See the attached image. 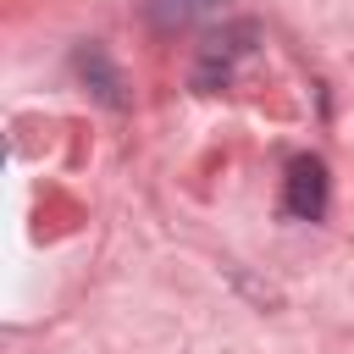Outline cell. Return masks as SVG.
<instances>
[{
    "instance_id": "obj_1",
    "label": "cell",
    "mask_w": 354,
    "mask_h": 354,
    "mask_svg": "<svg viewBox=\"0 0 354 354\" xmlns=\"http://www.w3.org/2000/svg\"><path fill=\"white\" fill-rule=\"evenodd\" d=\"M254 39H260L254 22H232V28H221L216 39H205L199 66H194V88H227V83L238 77V66L254 55Z\"/></svg>"
},
{
    "instance_id": "obj_4",
    "label": "cell",
    "mask_w": 354,
    "mask_h": 354,
    "mask_svg": "<svg viewBox=\"0 0 354 354\" xmlns=\"http://www.w3.org/2000/svg\"><path fill=\"white\" fill-rule=\"evenodd\" d=\"M77 72L94 83V94H100L105 105H127V94H122V77H116V72H111V61L100 55V44H83V50H77Z\"/></svg>"
},
{
    "instance_id": "obj_2",
    "label": "cell",
    "mask_w": 354,
    "mask_h": 354,
    "mask_svg": "<svg viewBox=\"0 0 354 354\" xmlns=\"http://www.w3.org/2000/svg\"><path fill=\"white\" fill-rule=\"evenodd\" d=\"M326 194H332L326 166H321L315 155H299V160L288 166V188H282L288 216H299V221H321V216H326Z\"/></svg>"
},
{
    "instance_id": "obj_3",
    "label": "cell",
    "mask_w": 354,
    "mask_h": 354,
    "mask_svg": "<svg viewBox=\"0 0 354 354\" xmlns=\"http://www.w3.org/2000/svg\"><path fill=\"white\" fill-rule=\"evenodd\" d=\"M149 6V22L155 28H194L205 17H216L227 0H144Z\"/></svg>"
}]
</instances>
